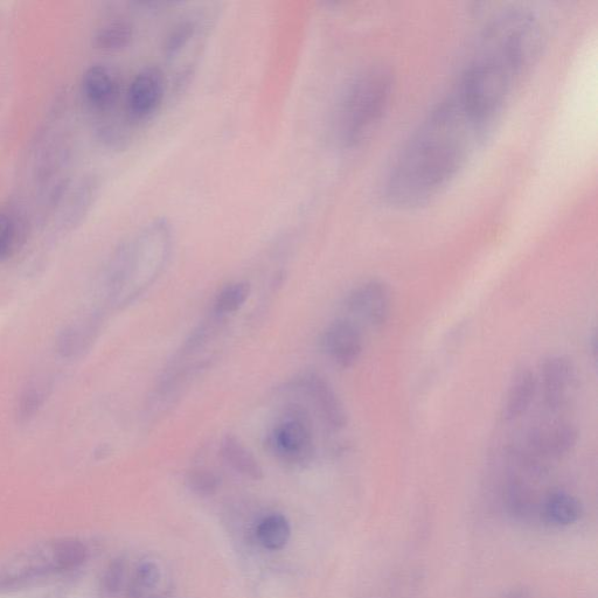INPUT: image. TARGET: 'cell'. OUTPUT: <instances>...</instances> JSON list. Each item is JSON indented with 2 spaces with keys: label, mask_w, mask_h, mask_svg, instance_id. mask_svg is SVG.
<instances>
[{
  "label": "cell",
  "mask_w": 598,
  "mask_h": 598,
  "mask_svg": "<svg viewBox=\"0 0 598 598\" xmlns=\"http://www.w3.org/2000/svg\"><path fill=\"white\" fill-rule=\"evenodd\" d=\"M539 379L530 368H521L511 379L503 406L507 422L516 421L527 413L537 394Z\"/></svg>",
  "instance_id": "7c38bea8"
},
{
  "label": "cell",
  "mask_w": 598,
  "mask_h": 598,
  "mask_svg": "<svg viewBox=\"0 0 598 598\" xmlns=\"http://www.w3.org/2000/svg\"><path fill=\"white\" fill-rule=\"evenodd\" d=\"M166 89L161 68L145 67L132 79L127 93V110L131 120H150L161 108Z\"/></svg>",
  "instance_id": "ba28073f"
},
{
  "label": "cell",
  "mask_w": 598,
  "mask_h": 598,
  "mask_svg": "<svg viewBox=\"0 0 598 598\" xmlns=\"http://www.w3.org/2000/svg\"><path fill=\"white\" fill-rule=\"evenodd\" d=\"M97 331H99V319L96 317L75 319L59 332L55 347L62 358H79L92 345Z\"/></svg>",
  "instance_id": "4fadbf2b"
},
{
  "label": "cell",
  "mask_w": 598,
  "mask_h": 598,
  "mask_svg": "<svg viewBox=\"0 0 598 598\" xmlns=\"http://www.w3.org/2000/svg\"><path fill=\"white\" fill-rule=\"evenodd\" d=\"M346 309L367 328L380 330L391 317L393 296L388 284L371 280L358 285L346 298Z\"/></svg>",
  "instance_id": "52a82bcc"
},
{
  "label": "cell",
  "mask_w": 598,
  "mask_h": 598,
  "mask_svg": "<svg viewBox=\"0 0 598 598\" xmlns=\"http://www.w3.org/2000/svg\"><path fill=\"white\" fill-rule=\"evenodd\" d=\"M99 189V180L96 177L90 176L81 180L74 191L67 196L69 198L65 200V206L62 207L61 231H73L81 224L88 212L92 210Z\"/></svg>",
  "instance_id": "5bb4252c"
},
{
  "label": "cell",
  "mask_w": 598,
  "mask_h": 598,
  "mask_svg": "<svg viewBox=\"0 0 598 598\" xmlns=\"http://www.w3.org/2000/svg\"><path fill=\"white\" fill-rule=\"evenodd\" d=\"M52 381L48 378L33 379L27 384L16 403V417L18 422H30L39 414L41 408L52 391Z\"/></svg>",
  "instance_id": "ac0fdd59"
},
{
  "label": "cell",
  "mask_w": 598,
  "mask_h": 598,
  "mask_svg": "<svg viewBox=\"0 0 598 598\" xmlns=\"http://www.w3.org/2000/svg\"><path fill=\"white\" fill-rule=\"evenodd\" d=\"M87 558V546L76 538L47 541L27 548L0 569V593L30 586L55 574L72 572Z\"/></svg>",
  "instance_id": "3957f363"
},
{
  "label": "cell",
  "mask_w": 598,
  "mask_h": 598,
  "mask_svg": "<svg viewBox=\"0 0 598 598\" xmlns=\"http://www.w3.org/2000/svg\"><path fill=\"white\" fill-rule=\"evenodd\" d=\"M197 33V24L194 20L185 19L172 27L163 45L166 58L173 59L189 45Z\"/></svg>",
  "instance_id": "cb8c5ba5"
},
{
  "label": "cell",
  "mask_w": 598,
  "mask_h": 598,
  "mask_svg": "<svg viewBox=\"0 0 598 598\" xmlns=\"http://www.w3.org/2000/svg\"><path fill=\"white\" fill-rule=\"evenodd\" d=\"M507 598H530L525 591H513Z\"/></svg>",
  "instance_id": "4316f807"
},
{
  "label": "cell",
  "mask_w": 598,
  "mask_h": 598,
  "mask_svg": "<svg viewBox=\"0 0 598 598\" xmlns=\"http://www.w3.org/2000/svg\"><path fill=\"white\" fill-rule=\"evenodd\" d=\"M579 442V429L566 420L545 421L533 427L523 444L517 447L533 461L547 468L549 462L560 460Z\"/></svg>",
  "instance_id": "5b68a950"
},
{
  "label": "cell",
  "mask_w": 598,
  "mask_h": 598,
  "mask_svg": "<svg viewBox=\"0 0 598 598\" xmlns=\"http://www.w3.org/2000/svg\"><path fill=\"white\" fill-rule=\"evenodd\" d=\"M581 504L577 498L567 492L549 493L541 506V514L549 524L568 526L581 517Z\"/></svg>",
  "instance_id": "e0dca14e"
},
{
  "label": "cell",
  "mask_w": 598,
  "mask_h": 598,
  "mask_svg": "<svg viewBox=\"0 0 598 598\" xmlns=\"http://www.w3.org/2000/svg\"><path fill=\"white\" fill-rule=\"evenodd\" d=\"M189 489L199 497L214 496L220 489V478L213 471L207 469H194L186 476Z\"/></svg>",
  "instance_id": "d4e9b609"
},
{
  "label": "cell",
  "mask_w": 598,
  "mask_h": 598,
  "mask_svg": "<svg viewBox=\"0 0 598 598\" xmlns=\"http://www.w3.org/2000/svg\"><path fill=\"white\" fill-rule=\"evenodd\" d=\"M250 294L249 284L238 282L227 285L215 299L214 310L219 315L234 314L245 304Z\"/></svg>",
  "instance_id": "603a6c76"
},
{
  "label": "cell",
  "mask_w": 598,
  "mask_h": 598,
  "mask_svg": "<svg viewBox=\"0 0 598 598\" xmlns=\"http://www.w3.org/2000/svg\"><path fill=\"white\" fill-rule=\"evenodd\" d=\"M539 379L545 406L551 412H563L575 399L579 374L572 359L562 354L547 357L540 366Z\"/></svg>",
  "instance_id": "8992f818"
},
{
  "label": "cell",
  "mask_w": 598,
  "mask_h": 598,
  "mask_svg": "<svg viewBox=\"0 0 598 598\" xmlns=\"http://www.w3.org/2000/svg\"><path fill=\"white\" fill-rule=\"evenodd\" d=\"M393 88V75L382 66L367 68L347 83L333 121V134L343 149L358 148L373 134L387 113Z\"/></svg>",
  "instance_id": "7a4b0ae2"
},
{
  "label": "cell",
  "mask_w": 598,
  "mask_h": 598,
  "mask_svg": "<svg viewBox=\"0 0 598 598\" xmlns=\"http://www.w3.org/2000/svg\"><path fill=\"white\" fill-rule=\"evenodd\" d=\"M322 349L339 367H352L364 350L363 333L359 324L351 319H338L331 323L323 333Z\"/></svg>",
  "instance_id": "9c48e42d"
},
{
  "label": "cell",
  "mask_w": 598,
  "mask_h": 598,
  "mask_svg": "<svg viewBox=\"0 0 598 598\" xmlns=\"http://www.w3.org/2000/svg\"><path fill=\"white\" fill-rule=\"evenodd\" d=\"M164 569L154 559L138 562L128 584L129 598H164L168 594Z\"/></svg>",
  "instance_id": "9a60e30c"
},
{
  "label": "cell",
  "mask_w": 598,
  "mask_h": 598,
  "mask_svg": "<svg viewBox=\"0 0 598 598\" xmlns=\"http://www.w3.org/2000/svg\"><path fill=\"white\" fill-rule=\"evenodd\" d=\"M82 93L93 108L97 110L110 108L120 93L117 75L106 65L90 66L82 76Z\"/></svg>",
  "instance_id": "8fae6325"
},
{
  "label": "cell",
  "mask_w": 598,
  "mask_h": 598,
  "mask_svg": "<svg viewBox=\"0 0 598 598\" xmlns=\"http://www.w3.org/2000/svg\"><path fill=\"white\" fill-rule=\"evenodd\" d=\"M506 505L514 516L524 518L533 510L532 491L519 478H512L505 490Z\"/></svg>",
  "instance_id": "7402d4cb"
},
{
  "label": "cell",
  "mask_w": 598,
  "mask_h": 598,
  "mask_svg": "<svg viewBox=\"0 0 598 598\" xmlns=\"http://www.w3.org/2000/svg\"><path fill=\"white\" fill-rule=\"evenodd\" d=\"M301 388L309 396L319 417L332 430L346 427L347 414L335 389L321 375L309 374L301 380Z\"/></svg>",
  "instance_id": "30bf717a"
},
{
  "label": "cell",
  "mask_w": 598,
  "mask_h": 598,
  "mask_svg": "<svg viewBox=\"0 0 598 598\" xmlns=\"http://www.w3.org/2000/svg\"><path fill=\"white\" fill-rule=\"evenodd\" d=\"M500 121L456 83L438 101L402 146L384 184L386 203L415 210L447 190Z\"/></svg>",
  "instance_id": "6da1fadb"
},
{
  "label": "cell",
  "mask_w": 598,
  "mask_h": 598,
  "mask_svg": "<svg viewBox=\"0 0 598 598\" xmlns=\"http://www.w3.org/2000/svg\"><path fill=\"white\" fill-rule=\"evenodd\" d=\"M256 538L268 551H281L291 538V525L282 513H270L256 527Z\"/></svg>",
  "instance_id": "ffe728a7"
},
{
  "label": "cell",
  "mask_w": 598,
  "mask_h": 598,
  "mask_svg": "<svg viewBox=\"0 0 598 598\" xmlns=\"http://www.w3.org/2000/svg\"><path fill=\"white\" fill-rule=\"evenodd\" d=\"M314 433L307 410L292 406L285 410L268 435L271 454L283 463L303 465L314 455Z\"/></svg>",
  "instance_id": "277c9868"
},
{
  "label": "cell",
  "mask_w": 598,
  "mask_h": 598,
  "mask_svg": "<svg viewBox=\"0 0 598 598\" xmlns=\"http://www.w3.org/2000/svg\"><path fill=\"white\" fill-rule=\"evenodd\" d=\"M134 37V26L125 20H114L96 31L94 44L103 51H122L131 45Z\"/></svg>",
  "instance_id": "44dd1931"
},
{
  "label": "cell",
  "mask_w": 598,
  "mask_h": 598,
  "mask_svg": "<svg viewBox=\"0 0 598 598\" xmlns=\"http://www.w3.org/2000/svg\"><path fill=\"white\" fill-rule=\"evenodd\" d=\"M13 208L0 210V261L15 255L26 238V224Z\"/></svg>",
  "instance_id": "d6986e66"
},
{
  "label": "cell",
  "mask_w": 598,
  "mask_h": 598,
  "mask_svg": "<svg viewBox=\"0 0 598 598\" xmlns=\"http://www.w3.org/2000/svg\"><path fill=\"white\" fill-rule=\"evenodd\" d=\"M220 450L224 461L238 474L253 479V481L263 479L264 474L260 463L238 438L226 436L221 443Z\"/></svg>",
  "instance_id": "2e32d148"
},
{
  "label": "cell",
  "mask_w": 598,
  "mask_h": 598,
  "mask_svg": "<svg viewBox=\"0 0 598 598\" xmlns=\"http://www.w3.org/2000/svg\"><path fill=\"white\" fill-rule=\"evenodd\" d=\"M128 561L124 556H117L111 560L102 577V588L108 595L121 593L127 580Z\"/></svg>",
  "instance_id": "484cf974"
}]
</instances>
